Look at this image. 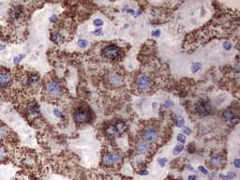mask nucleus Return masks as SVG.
Here are the masks:
<instances>
[{
    "label": "nucleus",
    "mask_w": 240,
    "mask_h": 180,
    "mask_svg": "<svg viewBox=\"0 0 240 180\" xmlns=\"http://www.w3.org/2000/svg\"><path fill=\"white\" fill-rule=\"evenodd\" d=\"M121 54V50L116 45H108L102 50V55L107 60H115Z\"/></svg>",
    "instance_id": "obj_1"
},
{
    "label": "nucleus",
    "mask_w": 240,
    "mask_h": 180,
    "mask_svg": "<svg viewBox=\"0 0 240 180\" xmlns=\"http://www.w3.org/2000/svg\"><path fill=\"white\" fill-rule=\"evenodd\" d=\"M73 118L77 123L84 124L90 120V112L87 109L84 107L77 108L73 114Z\"/></svg>",
    "instance_id": "obj_2"
},
{
    "label": "nucleus",
    "mask_w": 240,
    "mask_h": 180,
    "mask_svg": "<svg viewBox=\"0 0 240 180\" xmlns=\"http://www.w3.org/2000/svg\"><path fill=\"white\" fill-rule=\"evenodd\" d=\"M195 109H196V112H198V115L201 116L208 115L212 111L211 104H210L209 101L206 100H199L196 103V105H195Z\"/></svg>",
    "instance_id": "obj_3"
},
{
    "label": "nucleus",
    "mask_w": 240,
    "mask_h": 180,
    "mask_svg": "<svg viewBox=\"0 0 240 180\" xmlns=\"http://www.w3.org/2000/svg\"><path fill=\"white\" fill-rule=\"evenodd\" d=\"M46 90L49 95L52 97H59L63 93L61 85L58 82H55V81L49 82L46 85Z\"/></svg>",
    "instance_id": "obj_4"
},
{
    "label": "nucleus",
    "mask_w": 240,
    "mask_h": 180,
    "mask_svg": "<svg viewBox=\"0 0 240 180\" xmlns=\"http://www.w3.org/2000/svg\"><path fill=\"white\" fill-rule=\"evenodd\" d=\"M151 84H152L151 79L148 76H146V75H140L136 80L137 87L140 90H142V91L148 90L150 88V86H151Z\"/></svg>",
    "instance_id": "obj_5"
},
{
    "label": "nucleus",
    "mask_w": 240,
    "mask_h": 180,
    "mask_svg": "<svg viewBox=\"0 0 240 180\" xmlns=\"http://www.w3.org/2000/svg\"><path fill=\"white\" fill-rule=\"evenodd\" d=\"M158 130L156 127H148L144 130V133H142V136H144L145 141H146L147 142H156L158 139Z\"/></svg>",
    "instance_id": "obj_6"
},
{
    "label": "nucleus",
    "mask_w": 240,
    "mask_h": 180,
    "mask_svg": "<svg viewBox=\"0 0 240 180\" xmlns=\"http://www.w3.org/2000/svg\"><path fill=\"white\" fill-rule=\"evenodd\" d=\"M120 160H121V156H120V154L118 153H115V152H112V153H107L105 154L102 161L105 165H114L118 163Z\"/></svg>",
    "instance_id": "obj_7"
},
{
    "label": "nucleus",
    "mask_w": 240,
    "mask_h": 180,
    "mask_svg": "<svg viewBox=\"0 0 240 180\" xmlns=\"http://www.w3.org/2000/svg\"><path fill=\"white\" fill-rule=\"evenodd\" d=\"M22 13H24V9H22V6L12 7L10 10V18L13 22H17L21 20V18L22 17Z\"/></svg>",
    "instance_id": "obj_8"
},
{
    "label": "nucleus",
    "mask_w": 240,
    "mask_h": 180,
    "mask_svg": "<svg viewBox=\"0 0 240 180\" xmlns=\"http://www.w3.org/2000/svg\"><path fill=\"white\" fill-rule=\"evenodd\" d=\"M12 84V77L6 70H0V86L7 87Z\"/></svg>",
    "instance_id": "obj_9"
},
{
    "label": "nucleus",
    "mask_w": 240,
    "mask_h": 180,
    "mask_svg": "<svg viewBox=\"0 0 240 180\" xmlns=\"http://www.w3.org/2000/svg\"><path fill=\"white\" fill-rule=\"evenodd\" d=\"M222 116L226 121L230 122L232 125H236V124L239 122V118L235 115V112L231 110L224 111L222 112Z\"/></svg>",
    "instance_id": "obj_10"
},
{
    "label": "nucleus",
    "mask_w": 240,
    "mask_h": 180,
    "mask_svg": "<svg viewBox=\"0 0 240 180\" xmlns=\"http://www.w3.org/2000/svg\"><path fill=\"white\" fill-rule=\"evenodd\" d=\"M223 161H224L223 157L220 154H217V153L212 154L209 158V162L214 167H220L222 165Z\"/></svg>",
    "instance_id": "obj_11"
},
{
    "label": "nucleus",
    "mask_w": 240,
    "mask_h": 180,
    "mask_svg": "<svg viewBox=\"0 0 240 180\" xmlns=\"http://www.w3.org/2000/svg\"><path fill=\"white\" fill-rule=\"evenodd\" d=\"M150 150V144L147 142L146 141H140L137 144V151L142 154V155H144V154L148 153Z\"/></svg>",
    "instance_id": "obj_12"
},
{
    "label": "nucleus",
    "mask_w": 240,
    "mask_h": 180,
    "mask_svg": "<svg viewBox=\"0 0 240 180\" xmlns=\"http://www.w3.org/2000/svg\"><path fill=\"white\" fill-rule=\"evenodd\" d=\"M26 110H27V112L29 115H39L40 112V105L38 103H30L29 105H27V108H26Z\"/></svg>",
    "instance_id": "obj_13"
},
{
    "label": "nucleus",
    "mask_w": 240,
    "mask_h": 180,
    "mask_svg": "<svg viewBox=\"0 0 240 180\" xmlns=\"http://www.w3.org/2000/svg\"><path fill=\"white\" fill-rule=\"evenodd\" d=\"M51 40L52 41H54L55 43L56 44H60L63 42V40H64V37L60 31H57V30H55V31L52 32L51 34Z\"/></svg>",
    "instance_id": "obj_14"
},
{
    "label": "nucleus",
    "mask_w": 240,
    "mask_h": 180,
    "mask_svg": "<svg viewBox=\"0 0 240 180\" xmlns=\"http://www.w3.org/2000/svg\"><path fill=\"white\" fill-rule=\"evenodd\" d=\"M114 126H115V130H116V133H117V136H118V135L123 134V133L127 130V125H126V124L124 123L123 121H118V122H116Z\"/></svg>",
    "instance_id": "obj_15"
},
{
    "label": "nucleus",
    "mask_w": 240,
    "mask_h": 180,
    "mask_svg": "<svg viewBox=\"0 0 240 180\" xmlns=\"http://www.w3.org/2000/svg\"><path fill=\"white\" fill-rule=\"evenodd\" d=\"M39 79H40L39 75L31 74L24 81V85H34V84H37V82H39Z\"/></svg>",
    "instance_id": "obj_16"
},
{
    "label": "nucleus",
    "mask_w": 240,
    "mask_h": 180,
    "mask_svg": "<svg viewBox=\"0 0 240 180\" xmlns=\"http://www.w3.org/2000/svg\"><path fill=\"white\" fill-rule=\"evenodd\" d=\"M105 132L108 135V136L110 137H115V136H117V133H116V130H115V127L114 125H111V126H108L106 129H105Z\"/></svg>",
    "instance_id": "obj_17"
},
{
    "label": "nucleus",
    "mask_w": 240,
    "mask_h": 180,
    "mask_svg": "<svg viewBox=\"0 0 240 180\" xmlns=\"http://www.w3.org/2000/svg\"><path fill=\"white\" fill-rule=\"evenodd\" d=\"M236 176V174L234 172H229L226 175L224 174H220V178L221 180H232Z\"/></svg>",
    "instance_id": "obj_18"
},
{
    "label": "nucleus",
    "mask_w": 240,
    "mask_h": 180,
    "mask_svg": "<svg viewBox=\"0 0 240 180\" xmlns=\"http://www.w3.org/2000/svg\"><path fill=\"white\" fill-rule=\"evenodd\" d=\"M110 81L112 84L114 85H117L121 82V77H120L119 74H112L110 77Z\"/></svg>",
    "instance_id": "obj_19"
},
{
    "label": "nucleus",
    "mask_w": 240,
    "mask_h": 180,
    "mask_svg": "<svg viewBox=\"0 0 240 180\" xmlns=\"http://www.w3.org/2000/svg\"><path fill=\"white\" fill-rule=\"evenodd\" d=\"M7 137V129L5 126L0 125V140Z\"/></svg>",
    "instance_id": "obj_20"
},
{
    "label": "nucleus",
    "mask_w": 240,
    "mask_h": 180,
    "mask_svg": "<svg viewBox=\"0 0 240 180\" xmlns=\"http://www.w3.org/2000/svg\"><path fill=\"white\" fill-rule=\"evenodd\" d=\"M7 159V151L6 148L2 145H0V161Z\"/></svg>",
    "instance_id": "obj_21"
},
{
    "label": "nucleus",
    "mask_w": 240,
    "mask_h": 180,
    "mask_svg": "<svg viewBox=\"0 0 240 180\" xmlns=\"http://www.w3.org/2000/svg\"><path fill=\"white\" fill-rule=\"evenodd\" d=\"M184 124H185V119L182 116H177L175 119V125L176 127H182L184 126Z\"/></svg>",
    "instance_id": "obj_22"
},
{
    "label": "nucleus",
    "mask_w": 240,
    "mask_h": 180,
    "mask_svg": "<svg viewBox=\"0 0 240 180\" xmlns=\"http://www.w3.org/2000/svg\"><path fill=\"white\" fill-rule=\"evenodd\" d=\"M201 67H202V65L200 63H197V62L192 63V65H191V72L196 73L198 70H200Z\"/></svg>",
    "instance_id": "obj_23"
},
{
    "label": "nucleus",
    "mask_w": 240,
    "mask_h": 180,
    "mask_svg": "<svg viewBox=\"0 0 240 180\" xmlns=\"http://www.w3.org/2000/svg\"><path fill=\"white\" fill-rule=\"evenodd\" d=\"M183 149H184L183 145H177L176 146H175L174 150H172V154L174 155H178V154H180L183 151Z\"/></svg>",
    "instance_id": "obj_24"
},
{
    "label": "nucleus",
    "mask_w": 240,
    "mask_h": 180,
    "mask_svg": "<svg viewBox=\"0 0 240 180\" xmlns=\"http://www.w3.org/2000/svg\"><path fill=\"white\" fill-rule=\"evenodd\" d=\"M77 45H78V47H80V48H85L88 45V41L86 40H85V39L84 40H79L78 42H77Z\"/></svg>",
    "instance_id": "obj_25"
},
{
    "label": "nucleus",
    "mask_w": 240,
    "mask_h": 180,
    "mask_svg": "<svg viewBox=\"0 0 240 180\" xmlns=\"http://www.w3.org/2000/svg\"><path fill=\"white\" fill-rule=\"evenodd\" d=\"M172 105H174V102L171 100H166L164 101V102L162 103V107L165 108V109H168V108H170L172 107Z\"/></svg>",
    "instance_id": "obj_26"
},
{
    "label": "nucleus",
    "mask_w": 240,
    "mask_h": 180,
    "mask_svg": "<svg viewBox=\"0 0 240 180\" xmlns=\"http://www.w3.org/2000/svg\"><path fill=\"white\" fill-rule=\"evenodd\" d=\"M167 162H168V160L166 158H160V159L158 160V163H159L160 167H164Z\"/></svg>",
    "instance_id": "obj_27"
},
{
    "label": "nucleus",
    "mask_w": 240,
    "mask_h": 180,
    "mask_svg": "<svg viewBox=\"0 0 240 180\" xmlns=\"http://www.w3.org/2000/svg\"><path fill=\"white\" fill-rule=\"evenodd\" d=\"M176 139H177V141L179 142H181L182 145L186 142V136H185V134H183V133H179L177 135V137H176Z\"/></svg>",
    "instance_id": "obj_28"
},
{
    "label": "nucleus",
    "mask_w": 240,
    "mask_h": 180,
    "mask_svg": "<svg viewBox=\"0 0 240 180\" xmlns=\"http://www.w3.org/2000/svg\"><path fill=\"white\" fill-rule=\"evenodd\" d=\"M25 55H19L17 56H15V57H14V63H16V64L20 63L22 60L25 58Z\"/></svg>",
    "instance_id": "obj_29"
},
{
    "label": "nucleus",
    "mask_w": 240,
    "mask_h": 180,
    "mask_svg": "<svg viewBox=\"0 0 240 180\" xmlns=\"http://www.w3.org/2000/svg\"><path fill=\"white\" fill-rule=\"evenodd\" d=\"M54 115L56 116V117H58V118H63V114H62V112L58 110V109H54Z\"/></svg>",
    "instance_id": "obj_30"
},
{
    "label": "nucleus",
    "mask_w": 240,
    "mask_h": 180,
    "mask_svg": "<svg viewBox=\"0 0 240 180\" xmlns=\"http://www.w3.org/2000/svg\"><path fill=\"white\" fill-rule=\"evenodd\" d=\"M223 48H224V50L230 51L232 49V43L229 42V41H225V42L223 43Z\"/></svg>",
    "instance_id": "obj_31"
},
{
    "label": "nucleus",
    "mask_w": 240,
    "mask_h": 180,
    "mask_svg": "<svg viewBox=\"0 0 240 180\" xmlns=\"http://www.w3.org/2000/svg\"><path fill=\"white\" fill-rule=\"evenodd\" d=\"M94 25L99 27V26L103 25V21L101 20V19H100V18L99 19H95V20H94Z\"/></svg>",
    "instance_id": "obj_32"
},
{
    "label": "nucleus",
    "mask_w": 240,
    "mask_h": 180,
    "mask_svg": "<svg viewBox=\"0 0 240 180\" xmlns=\"http://www.w3.org/2000/svg\"><path fill=\"white\" fill-rule=\"evenodd\" d=\"M198 170L200 171L201 172H202L204 175H208V171L206 170V169L204 166H202V165H200V166L198 167Z\"/></svg>",
    "instance_id": "obj_33"
},
{
    "label": "nucleus",
    "mask_w": 240,
    "mask_h": 180,
    "mask_svg": "<svg viewBox=\"0 0 240 180\" xmlns=\"http://www.w3.org/2000/svg\"><path fill=\"white\" fill-rule=\"evenodd\" d=\"M183 132H184V134H186V135H190L191 134V130L187 127H183Z\"/></svg>",
    "instance_id": "obj_34"
},
{
    "label": "nucleus",
    "mask_w": 240,
    "mask_h": 180,
    "mask_svg": "<svg viewBox=\"0 0 240 180\" xmlns=\"http://www.w3.org/2000/svg\"><path fill=\"white\" fill-rule=\"evenodd\" d=\"M232 163H234V166L235 168H239L240 167V161H239L238 158H235V159L234 160V161H232Z\"/></svg>",
    "instance_id": "obj_35"
},
{
    "label": "nucleus",
    "mask_w": 240,
    "mask_h": 180,
    "mask_svg": "<svg viewBox=\"0 0 240 180\" xmlns=\"http://www.w3.org/2000/svg\"><path fill=\"white\" fill-rule=\"evenodd\" d=\"M151 35L154 36V37H159V36L160 35V30H159V29L153 30L152 33H151Z\"/></svg>",
    "instance_id": "obj_36"
},
{
    "label": "nucleus",
    "mask_w": 240,
    "mask_h": 180,
    "mask_svg": "<svg viewBox=\"0 0 240 180\" xmlns=\"http://www.w3.org/2000/svg\"><path fill=\"white\" fill-rule=\"evenodd\" d=\"M93 33L95 34L96 36H100V35H102V29H101V28H97Z\"/></svg>",
    "instance_id": "obj_37"
},
{
    "label": "nucleus",
    "mask_w": 240,
    "mask_h": 180,
    "mask_svg": "<svg viewBox=\"0 0 240 180\" xmlns=\"http://www.w3.org/2000/svg\"><path fill=\"white\" fill-rule=\"evenodd\" d=\"M194 150H195V145H194L193 144L190 145H189V152H190V153H193Z\"/></svg>",
    "instance_id": "obj_38"
},
{
    "label": "nucleus",
    "mask_w": 240,
    "mask_h": 180,
    "mask_svg": "<svg viewBox=\"0 0 240 180\" xmlns=\"http://www.w3.org/2000/svg\"><path fill=\"white\" fill-rule=\"evenodd\" d=\"M197 179V176L195 175H189V177H187V180H196Z\"/></svg>",
    "instance_id": "obj_39"
},
{
    "label": "nucleus",
    "mask_w": 240,
    "mask_h": 180,
    "mask_svg": "<svg viewBox=\"0 0 240 180\" xmlns=\"http://www.w3.org/2000/svg\"><path fill=\"white\" fill-rule=\"evenodd\" d=\"M139 174L142 175H148V171L147 170H142L139 172Z\"/></svg>",
    "instance_id": "obj_40"
},
{
    "label": "nucleus",
    "mask_w": 240,
    "mask_h": 180,
    "mask_svg": "<svg viewBox=\"0 0 240 180\" xmlns=\"http://www.w3.org/2000/svg\"><path fill=\"white\" fill-rule=\"evenodd\" d=\"M56 19H57V17H56V15H52V16L50 17V22H55L56 21Z\"/></svg>",
    "instance_id": "obj_41"
},
{
    "label": "nucleus",
    "mask_w": 240,
    "mask_h": 180,
    "mask_svg": "<svg viewBox=\"0 0 240 180\" xmlns=\"http://www.w3.org/2000/svg\"><path fill=\"white\" fill-rule=\"evenodd\" d=\"M235 73H238L239 72V65H238V64H236L235 67Z\"/></svg>",
    "instance_id": "obj_42"
},
{
    "label": "nucleus",
    "mask_w": 240,
    "mask_h": 180,
    "mask_svg": "<svg viewBox=\"0 0 240 180\" xmlns=\"http://www.w3.org/2000/svg\"><path fill=\"white\" fill-rule=\"evenodd\" d=\"M187 169L189 171H193V167L191 166L190 164H187Z\"/></svg>",
    "instance_id": "obj_43"
},
{
    "label": "nucleus",
    "mask_w": 240,
    "mask_h": 180,
    "mask_svg": "<svg viewBox=\"0 0 240 180\" xmlns=\"http://www.w3.org/2000/svg\"><path fill=\"white\" fill-rule=\"evenodd\" d=\"M152 105H153V106H152V108H153V109H157V108H158V106H159V104H158L157 102H153V104H152Z\"/></svg>",
    "instance_id": "obj_44"
},
{
    "label": "nucleus",
    "mask_w": 240,
    "mask_h": 180,
    "mask_svg": "<svg viewBox=\"0 0 240 180\" xmlns=\"http://www.w3.org/2000/svg\"><path fill=\"white\" fill-rule=\"evenodd\" d=\"M5 48H6V47H5V45L2 44V43H0V51L4 50V49H5Z\"/></svg>",
    "instance_id": "obj_45"
},
{
    "label": "nucleus",
    "mask_w": 240,
    "mask_h": 180,
    "mask_svg": "<svg viewBox=\"0 0 240 180\" xmlns=\"http://www.w3.org/2000/svg\"><path fill=\"white\" fill-rule=\"evenodd\" d=\"M214 175H215V174H214V172H212V174H211V175H209V178H210V179H212V178L214 177Z\"/></svg>",
    "instance_id": "obj_46"
},
{
    "label": "nucleus",
    "mask_w": 240,
    "mask_h": 180,
    "mask_svg": "<svg viewBox=\"0 0 240 180\" xmlns=\"http://www.w3.org/2000/svg\"><path fill=\"white\" fill-rule=\"evenodd\" d=\"M11 180H15V179H14V178H12V179H11Z\"/></svg>",
    "instance_id": "obj_47"
}]
</instances>
